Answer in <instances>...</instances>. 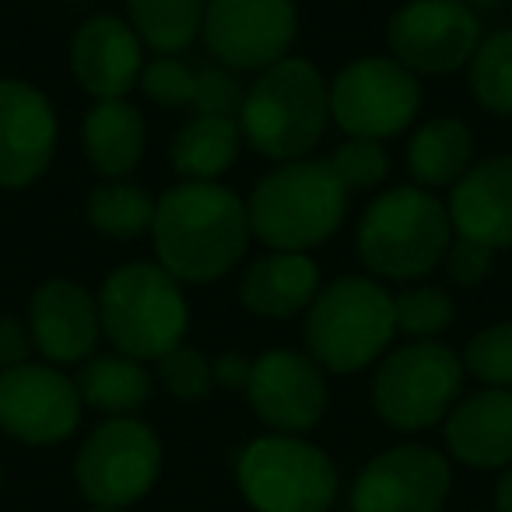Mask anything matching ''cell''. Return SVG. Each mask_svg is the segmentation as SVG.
<instances>
[{"label":"cell","instance_id":"7a4b0ae2","mask_svg":"<svg viewBox=\"0 0 512 512\" xmlns=\"http://www.w3.org/2000/svg\"><path fill=\"white\" fill-rule=\"evenodd\" d=\"M351 193L327 158H295L256 179L246 200L249 228L264 246L285 253L327 242L348 218Z\"/></svg>","mask_w":512,"mask_h":512},{"label":"cell","instance_id":"277c9868","mask_svg":"<svg viewBox=\"0 0 512 512\" xmlns=\"http://www.w3.org/2000/svg\"><path fill=\"white\" fill-rule=\"evenodd\" d=\"M449 207L421 186H393L365 207L355 246L376 278L414 281L446 260L453 242Z\"/></svg>","mask_w":512,"mask_h":512},{"label":"cell","instance_id":"7402d4cb","mask_svg":"<svg viewBox=\"0 0 512 512\" xmlns=\"http://www.w3.org/2000/svg\"><path fill=\"white\" fill-rule=\"evenodd\" d=\"M316 295H320L316 260L309 253H285V249L256 256L239 285L242 306L267 320H288V316L306 313Z\"/></svg>","mask_w":512,"mask_h":512},{"label":"cell","instance_id":"83f0119b","mask_svg":"<svg viewBox=\"0 0 512 512\" xmlns=\"http://www.w3.org/2000/svg\"><path fill=\"white\" fill-rule=\"evenodd\" d=\"M155 204L158 200H151L144 186H134L127 179H106L88 197V221L95 232L109 235V239H137V235L151 232Z\"/></svg>","mask_w":512,"mask_h":512},{"label":"cell","instance_id":"5bb4252c","mask_svg":"<svg viewBox=\"0 0 512 512\" xmlns=\"http://www.w3.org/2000/svg\"><path fill=\"white\" fill-rule=\"evenodd\" d=\"M449 488L453 470L446 456L404 442L365 463L351 484V512H442Z\"/></svg>","mask_w":512,"mask_h":512},{"label":"cell","instance_id":"6da1fadb","mask_svg":"<svg viewBox=\"0 0 512 512\" xmlns=\"http://www.w3.org/2000/svg\"><path fill=\"white\" fill-rule=\"evenodd\" d=\"M158 267L179 285H214L246 253V200L221 183H176L158 197L151 221Z\"/></svg>","mask_w":512,"mask_h":512},{"label":"cell","instance_id":"30bf717a","mask_svg":"<svg viewBox=\"0 0 512 512\" xmlns=\"http://www.w3.org/2000/svg\"><path fill=\"white\" fill-rule=\"evenodd\" d=\"M421 109V78L393 57L351 60L330 81V123L348 137L383 141L404 134Z\"/></svg>","mask_w":512,"mask_h":512},{"label":"cell","instance_id":"836d02e7","mask_svg":"<svg viewBox=\"0 0 512 512\" xmlns=\"http://www.w3.org/2000/svg\"><path fill=\"white\" fill-rule=\"evenodd\" d=\"M491 267H495V249L481 246L474 239H463V235H453V242L446 249V271L456 285L463 288L481 285L491 274Z\"/></svg>","mask_w":512,"mask_h":512},{"label":"cell","instance_id":"4316f807","mask_svg":"<svg viewBox=\"0 0 512 512\" xmlns=\"http://www.w3.org/2000/svg\"><path fill=\"white\" fill-rule=\"evenodd\" d=\"M130 25L158 57H172L197 43L204 32L207 0H127Z\"/></svg>","mask_w":512,"mask_h":512},{"label":"cell","instance_id":"1f68e13d","mask_svg":"<svg viewBox=\"0 0 512 512\" xmlns=\"http://www.w3.org/2000/svg\"><path fill=\"white\" fill-rule=\"evenodd\" d=\"M327 162L334 165V172L348 186V193H362V190H376L386 179V172H390V151H386L383 141L348 137V141L337 144Z\"/></svg>","mask_w":512,"mask_h":512},{"label":"cell","instance_id":"f546056e","mask_svg":"<svg viewBox=\"0 0 512 512\" xmlns=\"http://www.w3.org/2000/svg\"><path fill=\"white\" fill-rule=\"evenodd\" d=\"M393 320H397V334H404L407 341H435L442 330L453 327L456 306L442 288L414 285L393 295Z\"/></svg>","mask_w":512,"mask_h":512},{"label":"cell","instance_id":"603a6c76","mask_svg":"<svg viewBox=\"0 0 512 512\" xmlns=\"http://www.w3.org/2000/svg\"><path fill=\"white\" fill-rule=\"evenodd\" d=\"M81 144L102 179H127L141 165L148 148V127L137 106L127 99H106L88 109L81 123Z\"/></svg>","mask_w":512,"mask_h":512},{"label":"cell","instance_id":"74e56055","mask_svg":"<svg viewBox=\"0 0 512 512\" xmlns=\"http://www.w3.org/2000/svg\"><path fill=\"white\" fill-rule=\"evenodd\" d=\"M460 4H467V8H474V11H488V8H498V4H505V0H460Z\"/></svg>","mask_w":512,"mask_h":512},{"label":"cell","instance_id":"d4e9b609","mask_svg":"<svg viewBox=\"0 0 512 512\" xmlns=\"http://www.w3.org/2000/svg\"><path fill=\"white\" fill-rule=\"evenodd\" d=\"M242 151V130L232 116H193L172 137V169L186 183H214L235 165Z\"/></svg>","mask_w":512,"mask_h":512},{"label":"cell","instance_id":"9a60e30c","mask_svg":"<svg viewBox=\"0 0 512 512\" xmlns=\"http://www.w3.org/2000/svg\"><path fill=\"white\" fill-rule=\"evenodd\" d=\"M242 393L256 418L278 435H302L327 414V376L306 351L274 348L253 358Z\"/></svg>","mask_w":512,"mask_h":512},{"label":"cell","instance_id":"d6986e66","mask_svg":"<svg viewBox=\"0 0 512 512\" xmlns=\"http://www.w3.org/2000/svg\"><path fill=\"white\" fill-rule=\"evenodd\" d=\"M453 232L488 249H512V155L470 165L449 193Z\"/></svg>","mask_w":512,"mask_h":512},{"label":"cell","instance_id":"7c38bea8","mask_svg":"<svg viewBox=\"0 0 512 512\" xmlns=\"http://www.w3.org/2000/svg\"><path fill=\"white\" fill-rule=\"evenodd\" d=\"M481 39V18L460 0H411L386 25L393 60L418 78L467 67Z\"/></svg>","mask_w":512,"mask_h":512},{"label":"cell","instance_id":"8992f818","mask_svg":"<svg viewBox=\"0 0 512 512\" xmlns=\"http://www.w3.org/2000/svg\"><path fill=\"white\" fill-rule=\"evenodd\" d=\"M102 334L120 355L158 362L179 348L190 327L186 295L172 274L158 264H123L102 281L99 292Z\"/></svg>","mask_w":512,"mask_h":512},{"label":"cell","instance_id":"ac0fdd59","mask_svg":"<svg viewBox=\"0 0 512 512\" xmlns=\"http://www.w3.org/2000/svg\"><path fill=\"white\" fill-rule=\"evenodd\" d=\"M144 71V43L134 25L116 15H95L71 39V74L95 102L123 99Z\"/></svg>","mask_w":512,"mask_h":512},{"label":"cell","instance_id":"4dcf8cb0","mask_svg":"<svg viewBox=\"0 0 512 512\" xmlns=\"http://www.w3.org/2000/svg\"><path fill=\"white\" fill-rule=\"evenodd\" d=\"M463 372L491 390H512V323H491L470 337Z\"/></svg>","mask_w":512,"mask_h":512},{"label":"cell","instance_id":"ffe728a7","mask_svg":"<svg viewBox=\"0 0 512 512\" xmlns=\"http://www.w3.org/2000/svg\"><path fill=\"white\" fill-rule=\"evenodd\" d=\"M137 88L155 106L190 109L193 116H232V120H239L242 99H246V88L235 71L211 64L190 67L179 57L148 60Z\"/></svg>","mask_w":512,"mask_h":512},{"label":"cell","instance_id":"2e32d148","mask_svg":"<svg viewBox=\"0 0 512 512\" xmlns=\"http://www.w3.org/2000/svg\"><path fill=\"white\" fill-rule=\"evenodd\" d=\"M57 155V113L36 85L0 78V186H32Z\"/></svg>","mask_w":512,"mask_h":512},{"label":"cell","instance_id":"e575fe53","mask_svg":"<svg viewBox=\"0 0 512 512\" xmlns=\"http://www.w3.org/2000/svg\"><path fill=\"white\" fill-rule=\"evenodd\" d=\"M32 334L25 323L4 316L0 320V369H15V365L32 362Z\"/></svg>","mask_w":512,"mask_h":512},{"label":"cell","instance_id":"52a82bcc","mask_svg":"<svg viewBox=\"0 0 512 512\" xmlns=\"http://www.w3.org/2000/svg\"><path fill=\"white\" fill-rule=\"evenodd\" d=\"M239 491L256 512H327L337 502V467L302 435H260L235 460Z\"/></svg>","mask_w":512,"mask_h":512},{"label":"cell","instance_id":"f35d334b","mask_svg":"<svg viewBox=\"0 0 512 512\" xmlns=\"http://www.w3.org/2000/svg\"><path fill=\"white\" fill-rule=\"evenodd\" d=\"M88 512H127V509H88Z\"/></svg>","mask_w":512,"mask_h":512},{"label":"cell","instance_id":"ab89813d","mask_svg":"<svg viewBox=\"0 0 512 512\" xmlns=\"http://www.w3.org/2000/svg\"><path fill=\"white\" fill-rule=\"evenodd\" d=\"M0 481H4V470H0Z\"/></svg>","mask_w":512,"mask_h":512},{"label":"cell","instance_id":"f1b7e54d","mask_svg":"<svg viewBox=\"0 0 512 512\" xmlns=\"http://www.w3.org/2000/svg\"><path fill=\"white\" fill-rule=\"evenodd\" d=\"M470 95L491 116H512V29L481 39L467 64Z\"/></svg>","mask_w":512,"mask_h":512},{"label":"cell","instance_id":"44dd1931","mask_svg":"<svg viewBox=\"0 0 512 512\" xmlns=\"http://www.w3.org/2000/svg\"><path fill=\"white\" fill-rule=\"evenodd\" d=\"M446 449L474 470L512 467V390H477L446 418Z\"/></svg>","mask_w":512,"mask_h":512},{"label":"cell","instance_id":"5b68a950","mask_svg":"<svg viewBox=\"0 0 512 512\" xmlns=\"http://www.w3.org/2000/svg\"><path fill=\"white\" fill-rule=\"evenodd\" d=\"M397 337L393 295L376 278L348 274L320 288L306 309V355L323 372L351 376L386 355Z\"/></svg>","mask_w":512,"mask_h":512},{"label":"cell","instance_id":"4fadbf2b","mask_svg":"<svg viewBox=\"0 0 512 512\" xmlns=\"http://www.w3.org/2000/svg\"><path fill=\"white\" fill-rule=\"evenodd\" d=\"M81 400L71 376L50 362L0 369V428L25 446H57L81 425Z\"/></svg>","mask_w":512,"mask_h":512},{"label":"cell","instance_id":"ba28073f","mask_svg":"<svg viewBox=\"0 0 512 512\" xmlns=\"http://www.w3.org/2000/svg\"><path fill=\"white\" fill-rule=\"evenodd\" d=\"M463 376V358L442 341H407L379 362L372 404L390 428L421 432L446 421L460 404Z\"/></svg>","mask_w":512,"mask_h":512},{"label":"cell","instance_id":"3957f363","mask_svg":"<svg viewBox=\"0 0 512 512\" xmlns=\"http://www.w3.org/2000/svg\"><path fill=\"white\" fill-rule=\"evenodd\" d=\"M330 127V81L309 60L285 57L256 74L239 109L242 141L271 162L309 158Z\"/></svg>","mask_w":512,"mask_h":512},{"label":"cell","instance_id":"d6a6232c","mask_svg":"<svg viewBox=\"0 0 512 512\" xmlns=\"http://www.w3.org/2000/svg\"><path fill=\"white\" fill-rule=\"evenodd\" d=\"M158 379L179 400H204L214 390L211 358L197 348H186V344H179L165 358H158Z\"/></svg>","mask_w":512,"mask_h":512},{"label":"cell","instance_id":"cb8c5ba5","mask_svg":"<svg viewBox=\"0 0 512 512\" xmlns=\"http://www.w3.org/2000/svg\"><path fill=\"white\" fill-rule=\"evenodd\" d=\"M474 165V134L463 120L435 116L414 130L407 144V169L421 190L456 186Z\"/></svg>","mask_w":512,"mask_h":512},{"label":"cell","instance_id":"9c48e42d","mask_svg":"<svg viewBox=\"0 0 512 512\" xmlns=\"http://www.w3.org/2000/svg\"><path fill=\"white\" fill-rule=\"evenodd\" d=\"M162 474V442L137 418H106L78 449L74 481L92 509H130Z\"/></svg>","mask_w":512,"mask_h":512},{"label":"cell","instance_id":"d590c367","mask_svg":"<svg viewBox=\"0 0 512 512\" xmlns=\"http://www.w3.org/2000/svg\"><path fill=\"white\" fill-rule=\"evenodd\" d=\"M214 386H225V390H246L249 372H253V358L239 355V351H225L211 362Z\"/></svg>","mask_w":512,"mask_h":512},{"label":"cell","instance_id":"484cf974","mask_svg":"<svg viewBox=\"0 0 512 512\" xmlns=\"http://www.w3.org/2000/svg\"><path fill=\"white\" fill-rule=\"evenodd\" d=\"M81 400L109 418H134L151 397V376L144 362L127 355H92L74 376Z\"/></svg>","mask_w":512,"mask_h":512},{"label":"cell","instance_id":"8d00e7d4","mask_svg":"<svg viewBox=\"0 0 512 512\" xmlns=\"http://www.w3.org/2000/svg\"><path fill=\"white\" fill-rule=\"evenodd\" d=\"M495 512H512V467H505L502 481L495 488Z\"/></svg>","mask_w":512,"mask_h":512},{"label":"cell","instance_id":"e0dca14e","mask_svg":"<svg viewBox=\"0 0 512 512\" xmlns=\"http://www.w3.org/2000/svg\"><path fill=\"white\" fill-rule=\"evenodd\" d=\"M29 334L50 365H81L102 334L99 299L71 278H50L29 299Z\"/></svg>","mask_w":512,"mask_h":512},{"label":"cell","instance_id":"8fae6325","mask_svg":"<svg viewBox=\"0 0 512 512\" xmlns=\"http://www.w3.org/2000/svg\"><path fill=\"white\" fill-rule=\"evenodd\" d=\"M295 32V0H207L200 36L221 67L235 74H260L288 57Z\"/></svg>","mask_w":512,"mask_h":512}]
</instances>
